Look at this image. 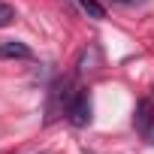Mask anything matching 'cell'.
<instances>
[{
    "label": "cell",
    "instance_id": "obj_1",
    "mask_svg": "<svg viewBox=\"0 0 154 154\" xmlns=\"http://www.w3.org/2000/svg\"><path fill=\"white\" fill-rule=\"evenodd\" d=\"M133 127L136 133L154 145V103L151 100H139L136 109H133Z\"/></svg>",
    "mask_w": 154,
    "mask_h": 154
},
{
    "label": "cell",
    "instance_id": "obj_2",
    "mask_svg": "<svg viewBox=\"0 0 154 154\" xmlns=\"http://www.w3.org/2000/svg\"><path fill=\"white\" fill-rule=\"evenodd\" d=\"M66 118H69V124H75V127H88V124H91V94H88V91H75V97L69 100Z\"/></svg>",
    "mask_w": 154,
    "mask_h": 154
},
{
    "label": "cell",
    "instance_id": "obj_3",
    "mask_svg": "<svg viewBox=\"0 0 154 154\" xmlns=\"http://www.w3.org/2000/svg\"><path fill=\"white\" fill-rule=\"evenodd\" d=\"M33 57V51L18 42V39H6V42H0V60H27Z\"/></svg>",
    "mask_w": 154,
    "mask_h": 154
},
{
    "label": "cell",
    "instance_id": "obj_4",
    "mask_svg": "<svg viewBox=\"0 0 154 154\" xmlns=\"http://www.w3.org/2000/svg\"><path fill=\"white\" fill-rule=\"evenodd\" d=\"M79 6H82L91 18H97V21H100V18H106V9L97 3V0H79Z\"/></svg>",
    "mask_w": 154,
    "mask_h": 154
},
{
    "label": "cell",
    "instance_id": "obj_5",
    "mask_svg": "<svg viewBox=\"0 0 154 154\" xmlns=\"http://www.w3.org/2000/svg\"><path fill=\"white\" fill-rule=\"evenodd\" d=\"M15 21V9L9 6V3H0V27H6V24H12Z\"/></svg>",
    "mask_w": 154,
    "mask_h": 154
},
{
    "label": "cell",
    "instance_id": "obj_6",
    "mask_svg": "<svg viewBox=\"0 0 154 154\" xmlns=\"http://www.w3.org/2000/svg\"><path fill=\"white\" fill-rule=\"evenodd\" d=\"M118 3H127V0H118Z\"/></svg>",
    "mask_w": 154,
    "mask_h": 154
}]
</instances>
